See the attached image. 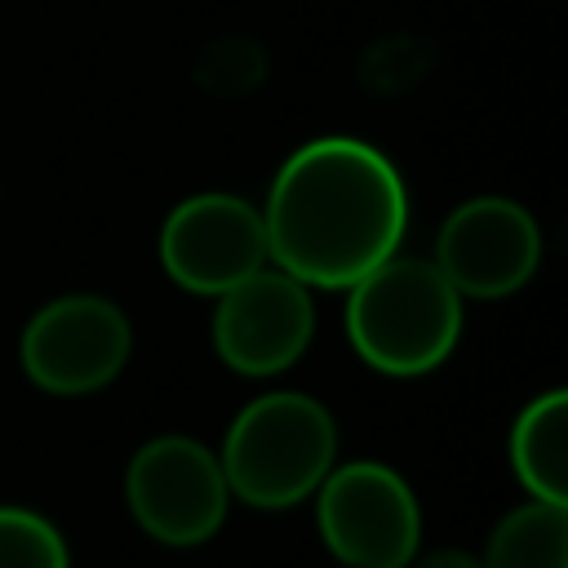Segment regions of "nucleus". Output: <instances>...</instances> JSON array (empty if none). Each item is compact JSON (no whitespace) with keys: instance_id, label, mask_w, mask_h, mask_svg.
Returning <instances> with one entry per match:
<instances>
[{"instance_id":"nucleus-1","label":"nucleus","mask_w":568,"mask_h":568,"mask_svg":"<svg viewBox=\"0 0 568 568\" xmlns=\"http://www.w3.org/2000/svg\"><path fill=\"white\" fill-rule=\"evenodd\" d=\"M271 266L306 288H351L399 253L408 191L395 160L359 138H315L297 146L262 204Z\"/></svg>"},{"instance_id":"nucleus-2","label":"nucleus","mask_w":568,"mask_h":568,"mask_svg":"<svg viewBox=\"0 0 568 568\" xmlns=\"http://www.w3.org/2000/svg\"><path fill=\"white\" fill-rule=\"evenodd\" d=\"M462 302L435 262L390 253L346 288V337L373 373L422 377L457 351Z\"/></svg>"},{"instance_id":"nucleus-3","label":"nucleus","mask_w":568,"mask_h":568,"mask_svg":"<svg viewBox=\"0 0 568 568\" xmlns=\"http://www.w3.org/2000/svg\"><path fill=\"white\" fill-rule=\"evenodd\" d=\"M231 497L253 510H288L324 484L337 462V422L306 390H266L248 399L217 448Z\"/></svg>"},{"instance_id":"nucleus-4","label":"nucleus","mask_w":568,"mask_h":568,"mask_svg":"<svg viewBox=\"0 0 568 568\" xmlns=\"http://www.w3.org/2000/svg\"><path fill=\"white\" fill-rule=\"evenodd\" d=\"M315 528L342 568H408L422 550V506L382 462H346L315 488Z\"/></svg>"},{"instance_id":"nucleus-5","label":"nucleus","mask_w":568,"mask_h":568,"mask_svg":"<svg viewBox=\"0 0 568 568\" xmlns=\"http://www.w3.org/2000/svg\"><path fill=\"white\" fill-rule=\"evenodd\" d=\"M124 501L151 541L186 550L222 528L231 488L209 444L195 435H155L124 466Z\"/></svg>"},{"instance_id":"nucleus-6","label":"nucleus","mask_w":568,"mask_h":568,"mask_svg":"<svg viewBox=\"0 0 568 568\" xmlns=\"http://www.w3.org/2000/svg\"><path fill=\"white\" fill-rule=\"evenodd\" d=\"M133 351V324L102 293H62L44 302L22 337L18 359L31 386L49 395H93L111 386Z\"/></svg>"},{"instance_id":"nucleus-7","label":"nucleus","mask_w":568,"mask_h":568,"mask_svg":"<svg viewBox=\"0 0 568 568\" xmlns=\"http://www.w3.org/2000/svg\"><path fill=\"white\" fill-rule=\"evenodd\" d=\"M160 266L186 293H226L231 284L271 266L262 209L235 191L186 195L160 226Z\"/></svg>"},{"instance_id":"nucleus-8","label":"nucleus","mask_w":568,"mask_h":568,"mask_svg":"<svg viewBox=\"0 0 568 568\" xmlns=\"http://www.w3.org/2000/svg\"><path fill=\"white\" fill-rule=\"evenodd\" d=\"M430 262L457 288V297L501 302L537 275L541 226L510 195H475L439 222Z\"/></svg>"},{"instance_id":"nucleus-9","label":"nucleus","mask_w":568,"mask_h":568,"mask_svg":"<svg viewBox=\"0 0 568 568\" xmlns=\"http://www.w3.org/2000/svg\"><path fill=\"white\" fill-rule=\"evenodd\" d=\"M315 337V302L302 280L262 266L213 297V351L240 377L288 373Z\"/></svg>"},{"instance_id":"nucleus-10","label":"nucleus","mask_w":568,"mask_h":568,"mask_svg":"<svg viewBox=\"0 0 568 568\" xmlns=\"http://www.w3.org/2000/svg\"><path fill=\"white\" fill-rule=\"evenodd\" d=\"M510 466L528 497L568 501V395L546 390L510 426Z\"/></svg>"},{"instance_id":"nucleus-11","label":"nucleus","mask_w":568,"mask_h":568,"mask_svg":"<svg viewBox=\"0 0 568 568\" xmlns=\"http://www.w3.org/2000/svg\"><path fill=\"white\" fill-rule=\"evenodd\" d=\"M484 568H568V501L528 497L497 519L479 555Z\"/></svg>"},{"instance_id":"nucleus-12","label":"nucleus","mask_w":568,"mask_h":568,"mask_svg":"<svg viewBox=\"0 0 568 568\" xmlns=\"http://www.w3.org/2000/svg\"><path fill=\"white\" fill-rule=\"evenodd\" d=\"M0 568H71L67 537L31 506H0Z\"/></svg>"},{"instance_id":"nucleus-13","label":"nucleus","mask_w":568,"mask_h":568,"mask_svg":"<svg viewBox=\"0 0 568 568\" xmlns=\"http://www.w3.org/2000/svg\"><path fill=\"white\" fill-rule=\"evenodd\" d=\"M408 568H484V564H479V555H470V550H453V546H444V550H430V555L417 550Z\"/></svg>"}]
</instances>
